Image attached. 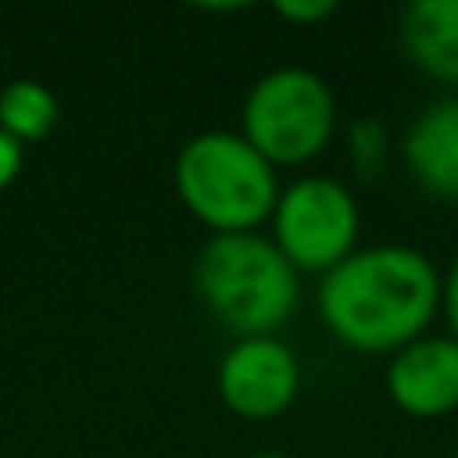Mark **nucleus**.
<instances>
[{
    "label": "nucleus",
    "mask_w": 458,
    "mask_h": 458,
    "mask_svg": "<svg viewBox=\"0 0 458 458\" xmlns=\"http://www.w3.org/2000/svg\"><path fill=\"white\" fill-rule=\"evenodd\" d=\"M443 301V269L419 245H358L318 277L314 310L322 330L354 354H398L430 334Z\"/></svg>",
    "instance_id": "nucleus-1"
},
{
    "label": "nucleus",
    "mask_w": 458,
    "mask_h": 458,
    "mask_svg": "<svg viewBox=\"0 0 458 458\" xmlns=\"http://www.w3.org/2000/svg\"><path fill=\"white\" fill-rule=\"evenodd\" d=\"M193 290L233 338L282 334L301 306V274L266 233L209 237L193 261Z\"/></svg>",
    "instance_id": "nucleus-2"
},
{
    "label": "nucleus",
    "mask_w": 458,
    "mask_h": 458,
    "mask_svg": "<svg viewBox=\"0 0 458 458\" xmlns=\"http://www.w3.org/2000/svg\"><path fill=\"white\" fill-rule=\"evenodd\" d=\"M174 190L209 237L261 233L277 206L282 177L237 129H201L177 153Z\"/></svg>",
    "instance_id": "nucleus-3"
},
{
    "label": "nucleus",
    "mask_w": 458,
    "mask_h": 458,
    "mask_svg": "<svg viewBox=\"0 0 458 458\" xmlns=\"http://www.w3.org/2000/svg\"><path fill=\"white\" fill-rule=\"evenodd\" d=\"M237 133L282 174L318 161L338 133V97L330 81L301 64L261 72L242 101Z\"/></svg>",
    "instance_id": "nucleus-4"
},
{
    "label": "nucleus",
    "mask_w": 458,
    "mask_h": 458,
    "mask_svg": "<svg viewBox=\"0 0 458 458\" xmlns=\"http://www.w3.org/2000/svg\"><path fill=\"white\" fill-rule=\"evenodd\" d=\"M266 225V237L301 277H322L358 250L362 206H358V193L338 177L301 174L282 185Z\"/></svg>",
    "instance_id": "nucleus-5"
},
{
    "label": "nucleus",
    "mask_w": 458,
    "mask_h": 458,
    "mask_svg": "<svg viewBox=\"0 0 458 458\" xmlns=\"http://www.w3.org/2000/svg\"><path fill=\"white\" fill-rule=\"evenodd\" d=\"M301 362L282 334L233 338L217 362V398L245 422H274L298 403Z\"/></svg>",
    "instance_id": "nucleus-6"
},
{
    "label": "nucleus",
    "mask_w": 458,
    "mask_h": 458,
    "mask_svg": "<svg viewBox=\"0 0 458 458\" xmlns=\"http://www.w3.org/2000/svg\"><path fill=\"white\" fill-rule=\"evenodd\" d=\"M386 394L406 419H451L458 411V338L430 330L390 354Z\"/></svg>",
    "instance_id": "nucleus-7"
},
{
    "label": "nucleus",
    "mask_w": 458,
    "mask_h": 458,
    "mask_svg": "<svg viewBox=\"0 0 458 458\" xmlns=\"http://www.w3.org/2000/svg\"><path fill=\"white\" fill-rule=\"evenodd\" d=\"M403 165L427 198L458 206V97L430 101L406 125Z\"/></svg>",
    "instance_id": "nucleus-8"
},
{
    "label": "nucleus",
    "mask_w": 458,
    "mask_h": 458,
    "mask_svg": "<svg viewBox=\"0 0 458 458\" xmlns=\"http://www.w3.org/2000/svg\"><path fill=\"white\" fill-rule=\"evenodd\" d=\"M403 53L422 77L458 89V0H414L398 13Z\"/></svg>",
    "instance_id": "nucleus-9"
},
{
    "label": "nucleus",
    "mask_w": 458,
    "mask_h": 458,
    "mask_svg": "<svg viewBox=\"0 0 458 458\" xmlns=\"http://www.w3.org/2000/svg\"><path fill=\"white\" fill-rule=\"evenodd\" d=\"M56 121H61V101L48 85L21 77L0 89V133L13 137L21 149L45 141L56 129Z\"/></svg>",
    "instance_id": "nucleus-10"
},
{
    "label": "nucleus",
    "mask_w": 458,
    "mask_h": 458,
    "mask_svg": "<svg viewBox=\"0 0 458 458\" xmlns=\"http://www.w3.org/2000/svg\"><path fill=\"white\" fill-rule=\"evenodd\" d=\"M346 153H350V165L362 182H374L382 177L390 161V129L382 125L378 117H358L350 121L346 129Z\"/></svg>",
    "instance_id": "nucleus-11"
},
{
    "label": "nucleus",
    "mask_w": 458,
    "mask_h": 458,
    "mask_svg": "<svg viewBox=\"0 0 458 458\" xmlns=\"http://www.w3.org/2000/svg\"><path fill=\"white\" fill-rule=\"evenodd\" d=\"M274 13L282 16V21L298 24V29H318V24H326L338 13V4H334V0H282Z\"/></svg>",
    "instance_id": "nucleus-12"
},
{
    "label": "nucleus",
    "mask_w": 458,
    "mask_h": 458,
    "mask_svg": "<svg viewBox=\"0 0 458 458\" xmlns=\"http://www.w3.org/2000/svg\"><path fill=\"white\" fill-rule=\"evenodd\" d=\"M438 318L446 322V334L458 338V250L451 253L443 269V301H438Z\"/></svg>",
    "instance_id": "nucleus-13"
},
{
    "label": "nucleus",
    "mask_w": 458,
    "mask_h": 458,
    "mask_svg": "<svg viewBox=\"0 0 458 458\" xmlns=\"http://www.w3.org/2000/svg\"><path fill=\"white\" fill-rule=\"evenodd\" d=\"M21 165H24V149L13 141V137L0 133V193L21 177Z\"/></svg>",
    "instance_id": "nucleus-14"
},
{
    "label": "nucleus",
    "mask_w": 458,
    "mask_h": 458,
    "mask_svg": "<svg viewBox=\"0 0 458 458\" xmlns=\"http://www.w3.org/2000/svg\"><path fill=\"white\" fill-rule=\"evenodd\" d=\"M245 458H293V454H282V451H258V454H245Z\"/></svg>",
    "instance_id": "nucleus-15"
},
{
    "label": "nucleus",
    "mask_w": 458,
    "mask_h": 458,
    "mask_svg": "<svg viewBox=\"0 0 458 458\" xmlns=\"http://www.w3.org/2000/svg\"><path fill=\"white\" fill-rule=\"evenodd\" d=\"M451 458H458V451H454V454H451Z\"/></svg>",
    "instance_id": "nucleus-16"
}]
</instances>
